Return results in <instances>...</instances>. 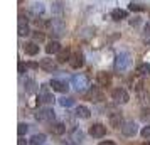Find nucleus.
I'll return each mask as SVG.
<instances>
[{
    "instance_id": "nucleus-20",
    "label": "nucleus",
    "mask_w": 150,
    "mask_h": 145,
    "mask_svg": "<svg viewBox=\"0 0 150 145\" xmlns=\"http://www.w3.org/2000/svg\"><path fill=\"white\" fill-rule=\"evenodd\" d=\"M52 2V14H56L57 17H61L62 15V10H64V2L62 0H51Z\"/></svg>"
},
{
    "instance_id": "nucleus-9",
    "label": "nucleus",
    "mask_w": 150,
    "mask_h": 145,
    "mask_svg": "<svg viewBox=\"0 0 150 145\" xmlns=\"http://www.w3.org/2000/svg\"><path fill=\"white\" fill-rule=\"evenodd\" d=\"M108 122H110V127H113V128H122V127H123V117H122V113H118V111L110 113Z\"/></svg>"
},
{
    "instance_id": "nucleus-2",
    "label": "nucleus",
    "mask_w": 150,
    "mask_h": 145,
    "mask_svg": "<svg viewBox=\"0 0 150 145\" xmlns=\"http://www.w3.org/2000/svg\"><path fill=\"white\" fill-rule=\"evenodd\" d=\"M71 83L76 88V91H86L89 86V79L84 74H74L71 78Z\"/></svg>"
},
{
    "instance_id": "nucleus-39",
    "label": "nucleus",
    "mask_w": 150,
    "mask_h": 145,
    "mask_svg": "<svg viewBox=\"0 0 150 145\" xmlns=\"http://www.w3.org/2000/svg\"><path fill=\"white\" fill-rule=\"evenodd\" d=\"M143 145H150V144H143Z\"/></svg>"
},
{
    "instance_id": "nucleus-23",
    "label": "nucleus",
    "mask_w": 150,
    "mask_h": 145,
    "mask_svg": "<svg viewBox=\"0 0 150 145\" xmlns=\"http://www.w3.org/2000/svg\"><path fill=\"white\" fill-rule=\"evenodd\" d=\"M111 19L116 22H120L123 19H127V12L122 10V8H115V10H111Z\"/></svg>"
},
{
    "instance_id": "nucleus-19",
    "label": "nucleus",
    "mask_w": 150,
    "mask_h": 145,
    "mask_svg": "<svg viewBox=\"0 0 150 145\" xmlns=\"http://www.w3.org/2000/svg\"><path fill=\"white\" fill-rule=\"evenodd\" d=\"M89 100H91V101H101L103 100V93L98 86H93V88L89 90Z\"/></svg>"
},
{
    "instance_id": "nucleus-34",
    "label": "nucleus",
    "mask_w": 150,
    "mask_h": 145,
    "mask_svg": "<svg viewBox=\"0 0 150 145\" xmlns=\"http://www.w3.org/2000/svg\"><path fill=\"white\" fill-rule=\"evenodd\" d=\"M35 41H44V34H34Z\"/></svg>"
},
{
    "instance_id": "nucleus-29",
    "label": "nucleus",
    "mask_w": 150,
    "mask_h": 145,
    "mask_svg": "<svg viewBox=\"0 0 150 145\" xmlns=\"http://www.w3.org/2000/svg\"><path fill=\"white\" fill-rule=\"evenodd\" d=\"M128 8L132 12H143V10H145V7H143L142 4H137V2H132L128 5Z\"/></svg>"
},
{
    "instance_id": "nucleus-8",
    "label": "nucleus",
    "mask_w": 150,
    "mask_h": 145,
    "mask_svg": "<svg viewBox=\"0 0 150 145\" xmlns=\"http://www.w3.org/2000/svg\"><path fill=\"white\" fill-rule=\"evenodd\" d=\"M105 133H106V127L101 123H93L89 127V135L95 138H101L105 137Z\"/></svg>"
},
{
    "instance_id": "nucleus-21",
    "label": "nucleus",
    "mask_w": 150,
    "mask_h": 145,
    "mask_svg": "<svg viewBox=\"0 0 150 145\" xmlns=\"http://www.w3.org/2000/svg\"><path fill=\"white\" fill-rule=\"evenodd\" d=\"M29 8H30V12H32L34 15H37V17H39V15H42V14H44V10H46L41 2H32Z\"/></svg>"
},
{
    "instance_id": "nucleus-3",
    "label": "nucleus",
    "mask_w": 150,
    "mask_h": 145,
    "mask_svg": "<svg viewBox=\"0 0 150 145\" xmlns=\"http://www.w3.org/2000/svg\"><path fill=\"white\" fill-rule=\"evenodd\" d=\"M56 117V113L52 108H39L35 113V120L37 122H52Z\"/></svg>"
},
{
    "instance_id": "nucleus-36",
    "label": "nucleus",
    "mask_w": 150,
    "mask_h": 145,
    "mask_svg": "<svg viewBox=\"0 0 150 145\" xmlns=\"http://www.w3.org/2000/svg\"><path fill=\"white\" fill-rule=\"evenodd\" d=\"M29 68L35 69V68H39V64H37V62H29Z\"/></svg>"
},
{
    "instance_id": "nucleus-32",
    "label": "nucleus",
    "mask_w": 150,
    "mask_h": 145,
    "mask_svg": "<svg viewBox=\"0 0 150 145\" xmlns=\"http://www.w3.org/2000/svg\"><path fill=\"white\" fill-rule=\"evenodd\" d=\"M140 135H142L143 140H150V125H147V127H143L142 132H140Z\"/></svg>"
},
{
    "instance_id": "nucleus-11",
    "label": "nucleus",
    "mask_w": 150,
    "mask_h": 145,
    "mask_svg": "<svg viewBox=\"0 0 150 145\" xmlns=\"http://www.w3.org/2000/svg\"><path fill=\"white\" fill-rule=\"evenodd\" d=\"M49 86L52 88V91H59V93H68V90H69L68 83L59 81V79H52V81L49 83Z\"/></svg>"
},
{
    "instance_id": "nucleus-13",
    "label": "nucleus",
    "mask_w": 150,
    "mask_h": 145,
    "mask_svg": "<svg viewBox=\"0 0 150 145\" xmlns=\"http://www.w3.org/2000/svg\"><path fill=\"white\" fill-rule=\"evenodd\" d=\"M96 81H98L100 86H110L111 76H110V73H106V71H100V73L96 74Z\"/></svg>"
},
{
    "instance_id": "nucleus-1",
    "label": "nucleus",
    "mask_w": 150,
    "mask_h": 145,
    "mask_svg": "<svg viewBox=\"0 0 150 145\" xmlns=\"http://www.w3.org/2000/svg\"><path fill=\"white\" fill-rule=\"evenodd\" d=\"M44 27H46V30L51 32V34L61 35L62 32H64V22H62V19L56 17V19H49V21L44 24Z\"/></svg>"
},
{
    "instance_id": "nucleus-30",
    "label": "nucleus",
    "mask_w": 150,
    "mask_h": 145,
    "mask_svg": "<svg viewBox=\"0 0 150 145\" xmlns=\"http://www.w3.org/2000/svg\"><path fill=\"white\" fill-rule=\"evenodd\" d=\"M140 118L145 123H150V108H143L142 113H140Z\"/></svg>"
},
{
    "instance_id": "nucleus-4",
    "label": "nucleus",
    "mask_w": 150,
    "mask_h": 145,
    "mask_svg": "<svg viewBox=\"0 0 150 145\" xmlns=\"http://www.w3.org/2000/svg\"><path fill=\"white\" fill-rule=\"evenodd\" d=\"M111 98H113V101L118 105H125V103H128V93H127V90H123V88H116V90L111 91Z\"/></svg>"
},
{
    "instance_id": "nucleus-26",
    "label": "nucleus",
    "mask_w": 150,
    "mask_h": 145,
    "mask_svg": "<svg viewBox=\"0 0 150 145\" xmlns=\"http://www.w3.org/2000/svg\"><path fill=\"white\" fill-rule=\"evenodd\" d=\"M24 88L27 93H34L35 91V81L34 79H30V78H25V81H24Z\"/></svg>"
},
{
    "instance_id": "nucleus-33",
    "label": "nucleus",
    "mask_w": 150,
    "mask_h": 145,
    "mask_svg": "<svg viewBox=\"0 0 150 145\" xmlns=\"http://www.w3.org/2000/svg\"><path fill=\"white\" fill-rule=\"evenodd\" d=\"M98 145H115V142H113V140H103V142H100Z\"/></svg>"
},
{
    "instance_id": "nucleus-6",
    "label": "nucleus",
    "mask_w": 150,
    "mask_h": 145,
    "mask_svg": "<svg viewBox=\"0 0 150 145\" xmlns=\"http://www.w3.org/2000/svg\"><path fill=\"white\" fill-rule=\"evenodd\" d=\"M54 100H56V98L52 96V93H49L47 86H46V84H42L41 91H39V101L44 103V105H52V103H54Z\"/></svg>"
},
{
    "instance_id": "nucleus-5",
    "label": "nucleus",
    "mask_w": 150,
    "mask_h": 145,
    "mask_svg": "<svg viewBox=\"0 0 150 145\" xmlns=\"http://www.w3.org/2000/svg\"><path fill=\"white\" fill-rule=\"evenodd\" d=\"M128 66H130V54L122 52V54L116 56V59H115V69L116 71H125Z\"/></svg>"
},
{
    "instance_id": "nucleus-22",
    "label": "nucleus",
    "mask_w": 150,
    "mask_h": 145,
    "mask_svg": "<svg viewBox=\"0 0 150 145\" xmlns=\"http://www.w3.org/2000/svg\"><path fill=\"white\" fill-rule=\"evenodd\" d=\"M46 142V135L44 133H37V135H32L30 140H29V145H42Z\"/></svg>"
},
{
    "instance_id": "nucleus-15",
    "label": "nucleus",
    "mask_w": 150,
    "mask_h": 145,
    "mask_svg": "<svg viewBox=\"0 0 150 145\" xmlns=\"http://www.w3.org/2000/svg\"><path fill=\"white\" fill-rule=\"evenodd\" d=\"M83 140H84V133H83L81 128H74V130L71 132V142L74 145L83 144Z\"/></svg>"
},
{
    "instance_id": "nucleus-27",
    "label": "nucleus",
    "mask_w": 150,
    "mask_h": 145,
    "mask_svg": "<svg viewBox=\"0 0 150 145\" xmlns=\"http://www.w3.org/2000/svg\"><path fill=\"white\" fill-rule=\"evenodd\" d=\"M137 73H138L140 76H145V74H149V73H150V64H147V62H143V64H138V66H137Z\"/></svg>"
},
{
    "instance_id": "nucleus-12",
    "label": "nucleus",
    "mask_w": 150,
    "mask_h": 145,
    "mask_svg": "<svg viewBox=\"0 0 150 145\" xmlns=\"http://www.w3.org/2000/svg\"><path fill=\"white\" fill-rule=\"evenodd\" d=\"M39 66H41L44 71H47V73H52V71H56V69H57V64H56V61H54V59H49V57H46V59H41Z\"/></svg>"
},
{
    "instance_id": "nucleus-24",
    "label": "nucleus",
    "mask_w": 150,
    "mask_h": 145,
    "mask_svg": "<svg viewBox=\"0 0 150 145\" xmlns=\"http://www.w3.org/2000/svg\"><path fill=\"white\" fill-rule=\"evenodd\" d=\"M69 57H71V52H69V49H64L62 47L59 52H57V61H61V62H69Z\"/></svg>"
},
{
    "instance_id": "nucleus-14",
    "label": "nucleus",
    "mask_w": 150,
    "mask_h": 145,
    "mask_svg": "<svg viewBox=\"0 0 150 145\" xmlns=\"http://www.w3.org/2000/svg\"><path fill=\"white\" fill-rule=\"evenodd\" d=\"M29 34H30V29L27 25V19L24 15H21L19 17V35H29Z\"/></svg>"
},
{
    "instance_id": "nucleus-35",
    "label": "nucleus",
    "mask_w": 150,
    "mask_h": 145,
    "mask_svg": "<svg viewBox=\"0 0 150 145\" xmlns=\"http://www.w3.org/2000/svg\"><path fill=\"white\" fill-rule=\"evenodd\" d=\"M24 62H19V73H21V74H24Z\"/></svg>"
},
{
    "instance_id": "nucleus-16",
    "label": "nucleus",
    "mask_w": 150,
    "mask_h": 145,
    "mask_svg": "<svg viewBox=\"0 0 150 145\" xmlns=\"http://www.w3.org/2000/svg\"><path fill=\"white\" fill-rule=\"evenodd\" d=\"M74 115L78 118H83V120H86V118H89V115H91V111H89L88 106H84V105H79V106H76V111Z\"/></svg>"
},
{
    "instance_id": "nucleus-37",
    "label": "nucleus",
    "mask_w": 150,
    "mask_h": 145,
    "mask_svg": "<svg viewBox=\"0 0 150 145\" xmlns=\"http://www.w3.org/2000/svg\"><path fill=\"white\" fill-rule=\"evenodd\" d=\"M25 144H27V142H25V140H24V138H19V142H17V145H25Z\"/></svg>"
},
{
    "instance_id": "nucleus-17",
    "label": "nucleus",
    "mask_w": 150,
    "mask_h": 145,
    "mask_svg": "<svg viewBox=\"0 0 150 145\" xmlns=\"http://www.w3.org/2000/svg\"><path fill=\"white\" fill-rule=\"evenodd\" d=\"M61 44H59V41H49L47 46H46V52L47 54H57L59 51H61Z\"/></svg>"
},
{
    "instance_id": "nucleus-31",
    "label": "nucleus",
    "mask_w": 150,
    "mask_h": 145,
    "mask_svg": "<svg viewBox=\"0 0 150 145\" xmlns=\"http://www.w3.org/2000/svg\"><path fill=\"white\" fill-rule=\"evenodd\" d=\"M27 130H29V125L27 123H19V127H17V133H19V135H25V133H27Z\"/></svg>"
},
{
    "instance_id": "nucleus-7",
    "label": "nucleus",
    "mask_w": 150,
    "mask_h": 145,
    "mask_svg": "<svg viewBox=\"0 0 150 145\" xmlns=\"http://www.w3.org/2000/svg\"><path fill=\"white\" fill-rule=\"evenodd\" d=\"M137 132H138V125H137L135 122H127V123H123L122 133L125 137H135Z\"/></svg>"
},
{
    "instance_id": "nucleus-25",
    "label": "nucleus",
    "mask_w": 150,
    "mask_h": 145,
    "mask_svg": "<svg viewBox=\"0 0 150 145\" xmlns=\"http://www.w3.org/2000/svg\"><path fill=\"white\" fill-rule=\"evenodd\" d=\"M51 132H52L54 135H62V133L66 132V125H64V123H52Z\"/></svg>"
},
{
    "instance_id": "nucleus-38",
    "label": "nucleus",
    "mask_w": 150,
    "mask_h": 145,
    "mask_svg": "<svg viewBox=\"0 0 150 145\" xmlns=\"http://www.w3.org/2000/svg\"><path fill=\"white\" fill-rule=\"evenodd\" d=\"M130 24H132V25H138V19H132Z\"/></svg>"
},
{
    "instance_id": "nucleus-10",
    "label": "nucleus",
    "mask_w": 150,
    "mask_h": 145,
    "mask_svg": "<svg viewBox=\"0 0 150 145\" xmlns=\"http://www.w3.org/2000/svg\"><path fill=\"white\" fill-rule=\"evenodd\" d=\"M83 62H84V57H83V54L78 51V52H74V54H71V57H69V66L71 68H81L83 66Z\"/></svg>"
},
{
    "instance_id": "nucleus-18",
    "label": "nucleus",
    "mask_w": 150,
    "mask_h": 145,
    "mask_svg": "<svg viewBox=\"0 0 150 145\" xmlns=\"http://www.w3.org/2000/svg\"><path fill=\"white\" fill-rule=\"evenodd\" d=\"M24 52L29 54V56L39 54V46H37L35 42H25V44H24Z\"/></svg>"
},
{
    "instance_id": "nucleus-28",
    "label": "nucleus",
    "mask_w": 150,
    "mask_h": 145,
    "mask_svg": "<svg viewBox=\"0 0 150 145\" xmlns=\"http://www.w3.org/2000/svg\"><path fill=\"white\" fill-rule=\"evenodd\" d=\"M59 105H61V106H64V108H69V106H73V105H74V100H73V98H61V100H59Z\"/></svg>"
}]
</instances>
